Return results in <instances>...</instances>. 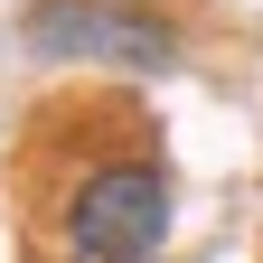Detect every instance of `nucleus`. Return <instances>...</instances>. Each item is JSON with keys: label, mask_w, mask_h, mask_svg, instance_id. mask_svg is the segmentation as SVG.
<instances>
[{"label": "nucleus", "mask_w": 263, "mask_h": 263, "mask_svg": "<svg viewBox=\"0 0 263 263\" xmlns=\"http://www.w3.org/2000/svg\"><path fill=\"white\" fill-rule=\"evenodd\" d=\"M170 226H179L170 170L141 151H113L94 170H76V188L57 207V245H66V263H160Z\"/></svg>", "instance_id": "f257e3e1"}, {"label": "nucleus", "mask_w": 263, "mask_h": 263, "mask_svg": "<svg viewBox=\"0 0 263 263\" xmlns=\"http://www.w3.org/2000/svg\"><path fill=\"white\" fill-rule=\"evenodd\" d=\"M19 47L38 66H179V28H160L132 0H38L19 19Z\"/></svg>", "instance_id": "f03ea898"}, {"label": "nucleus", "mask_w": 263, "mask_h": 263, "mask_svg": "<svg viewBox=\"0 0 263 263\" xmlns=\"http://www.w3.org/2000/svg\"><path fill=\"white\" fill-rule=\"evenodd\" d=\"M132 10H141V0H132Z\"/></svg>", "instance_id": "7ed1b4c3"}]
</instances>
